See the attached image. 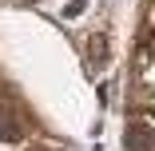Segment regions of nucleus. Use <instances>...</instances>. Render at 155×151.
<instances>
[{"label": "nucleus", "instance_id": "nucleus-1", "mask_svg": "<svg viewBox=\"0 0 155 151\" xmlns=\"http://www.w3.org/2000/svg\"><path fill=\"white\" fill-rule=\"evenodd\" d=\"M123 143H127V151H155V131H151V123H147V119H131Z\"/></svg>", "mask_w": 155, "mask_h": 151}, {"label": "nucleus", "instance_id": "nucleus-2", "mask_svg": "<svg viewBox=\"0 0 155 151\" xmlns=\"http://www.w3.org/2000/svg\"><path fill=\"white\" fill-rule=\"evenodd\" d=\"M0 139H20V123L8 100H0Z\"/></svg>", "mask_w": 155, "mask_h": 151}, {"label": "nucleus", "instance_id": "nucleus-3", "mask_svg": "<svg viewBox=\"0 0 155 151\" xmlns=\"http://www.w3.org/2000/svg\"><path fill=\"white\" fill-rule=\"evenodd\" d=\"M87 8V0H68V8H64V16H80Z\"/></svg>", "mask_w": 155, "mask_h": 151}, {"label": "nucleus", "instance_id": "nucleus-4", "mask_svg": "<svg viewBox=\"0 0 155 151\" xmlns=\"http://www.w3.org/2000/svg\"><path fill=\"white\" fill-rule=\"evenodd\" d=\"M20 4H32V0H20Z\"/></svg>", "mask_w": 155, "mask_h": 151}]
</instances>
